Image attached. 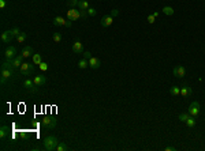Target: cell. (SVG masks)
<instances>
[{"instance_id": "cell-36", "label": "cell", "mask_w": 205, "mask_h": 151, "mask_svg": "<svg viewBox=\"0 0 205 151\" xmlns=\"http://www.w3.org/2000/svg\"><path fill=\"white\" fill-rule=\"evenodd\" d=\"M90 57H92V53H90V52H88V50H86V52H84V59H86L89 61V60H90Z\"/></svg>"}, {"instance_id": "cell-32", "label": "cell", "mask_w": 205, "mask_h": 151, "mask_svg": "<svg viewBox=\"0 0 205 151\" xmlns=\"http://www.w3.org/2000/svg\"><path fill=\"white\" fill-rule=\"evenodd\" d=\"M11 33H12V35H14V37H18V35H19V34H21V30H19V29H18V27H14V29H12V30H11Z\"/></svg>"}, {"instance_id": "cell-26", "label": "cell", "mask_w": 205, "mask_h": 151, "mask_svg": "<svg viewBox=\"0 0 205 151\" xmlns=\"http://www.w3.org/2000/svg\"><path fill=\"white\" fill-rule=\"evenodd\" d=\"M68 150V146L66 143H63V142H59V144H57L56 147V151H67Z\"/></svg>"}, {"instance_id": "cell-12", "label": "cell", "mask_w": 205, "mask_h": 151, "mask_svg": "<svg viewBox=\"0 0 205 151\" xmlns=\"http://www.w3.org/2000/svg\"><path fill=\"white\" fill-rule=\"evenodd\" d=\"M112 22H113V18L111 17V15H104V17L101 18V26L102 27H108V26L112 25Z\"/></svg>"}, {"instance_id": "cell-39", "label": "cell", "mask_w": 205, "mask_h": 151, "mask_svg": "<svg viewBox=\"0 0 205 151\" xmlns=\"http://www.w3.org/2000/svg\"><path fill=\"white\" fill-rule=\"evenodd\" d=\"M166 151H175V147L170 146V147H166Z\"/></svg>"}, {"instance_id": "cell-27", "label": "cell", "mask_w": 205, "mask_h": 151, "mask_svg": "<svg viewBox=\"0 0 205 151\" xmlns=\"http://www.w3.org/2000/svg\"><path fill=\"white\" fill-rule=\"evenodd\" d=\"M26 38H28V35H26V33H21V34L17 37V41L19 42V44H23V42L26 41Z\"/></svg>"}, {"instance_id": "cell-7", "label": "cell", "mask_w": 205, "mask_h": 151, "mask_svg": "<svg viewBox=\"0 0 205 151\" xmlns=\"http://www.w3.org/2000/svg\"><path fill=\"white\" fill-rule=\"evenodd\" d=\"M189 113H190V116H194V117L198 116V113H200V104L197 101L190 104V106H189Z\"/></svg>"}, {"instance_id": "cell-40", "label": "cell", "mask_w": 205, "mask_h": 151, "mask_svg": "<svg viewBox=\"0 0 205 151\" xmlns=\"http://www.w3.org/2000/svg\"><path fill=\"white\" fill-rule=\"evenodd\" d=\"M152 14H153V15H155V17H156V18L159 17V12H157V11H155V12H152Z\"/></svg>"}, {"instance_id": "cell-16", "label": "cell", "mask_w": 205, "mask_h": 151, "mask_svg": "<svg viewBox=\"0 0 205 151\" xmlns=\"http://www.w3.org/2000/svg\"><path fill=\"white\" fill-rule=\"evenodd\" d=\"M191 87L189 84H183L182 87H180V95H183V97H190L191 95Z\"/></svg>"}, {"instance_id": "cell-24", "label": "cell", "mask_w": 205, "mask_h": 151, "mask_svg": "<svg viewBox=\"0 0 205 151\" xmlns=\"http://www.w3.org/2000/svg\"><path fill=\"white\" fill-rule=\"evenodd\" d=\"M170 94L174 95V97H178V95H180V87H177V86H172V87L170 88Z\"/></svg>"}, {"instance_id": "cell-3", "label": "cell", "mask_w": 205, "mask_h": 151, "mask_svg": "<svg viewBox=\"0 0 205 151\" xmlns=\"http://www.w3.org/2000/svg\"><path fill=\"white\" fill-rule=\"evenodd\" d=\"M33 72H34V67L30 63H23L19 68V74L23 76H30V74H33Z\"/></svg>"}, {"instance_id": "cell-6", "label": "cell", "mask_w": 205, "mask_h": 151, "mask_svg": "<svg viewBox=\"0 0 205 151\" xmlns=\"http://www.w3.org/2000/svg\"><path fill=\"white\" fill-rule=\"evenodd\" d=\"M14 75V70H10V68H1V84L6 83L7 79L12 78Z\"/></svg>"}, {"instance_id": "cell-10", "label": "cell", "mask_w": 205, "mask_h": 151, "mask_svg": "<svg viewBox=\"0 0 205 151\" xmlns=\"http://www.w3.org/2000/svg\"><path fill=\"white\" fill-rule=\"evenodd\" d=\"M11 63H12V65H14V68L15 70H19V68H21V65L22 64H23V56H22V55H19V56H15L14 59L11 60Z\"/></svg>"}, {"instance_id": "cell-14", "label": "cell", "mask_w": 205, "mask_h": 151, "mask_svg": "<svg viewBox=\"0 0 205 151\" xmlns=\"http://www.w3.org/2000/svg\"><path fill=\"white\" fill-rule=\"evenodd\" d=\"M73 52L77 53V55L84 53V48H82V42L81 41H75L74 44H73Z\"/></svg>"}, {"instance_id": "cell-17", "label": "cell", "mask_w": 205, "mask_h": 151, "mask_svg": "<svg viewBox=\"0 0 205 151\" xmlns=\"http://www.w3.org/2000/svg\"><path fill=\"white\" fill-rule=\"evenodd\" d=\"M66 21L63 17H55L53 18V25L55 26H66Z\"/></svg>"}, {"instance_id": "cell-19", "label": "cell", "mask_w": 205, "mask_h": 151, "mask_svg": "<svg viewBox=\"0 0 205 151\" xmlns=\"http://www.w3.org/2000/svg\"><path fill=\"white\" fill-rule=\"evenodd\" d=\"M89 7H90V6H89V1H88V0H79L78 10H85V11H88Z\"/></svg>"}, {"instance_id": "cell-20", "label": "cell", "mask_w": 205, "mask_h": 151, "mask_svg": "<svg viewBox=\"0 0 205 151\" xmlns=\"http://www.w3.org/2000/svg\"><path fill=\"white\" fill-rule=\"evenodd\" d=\"M89 67V61L86 59H82L78 61V68H81V70H85V68Z\"/></svg>"}, {"instance_id": "cell-30", "label": "cell", "mask_w": 205, "mask_h": 151, "mask_svg": "<svg viewBox=\"0 0 205 151\" xmlns=\"http://www.w3.org/2000/svg\"><path fill=\"white\" fill-rule=\"evenodd\" d=\"M78 4H79V0H68V6H70L71 8L78 7Z\"/></svg>"}, {"instance_id": "cell-34", "label": "cell", "mask_w": 205, "mask_h": 151, "mask_svg": "<svg viewBox=\"0 0 205 151\" xmlns=\"http://www.w3.org/2000/svg\"><path fill=\"white\" fill-rule=\"evenodd\" d=\"M148 22L150 23V25H152V23H155V22H156V17H155V15H153V14L148 15Z\"/></svg>"}, {"instance_id": "cell-18", "label": "cell", "mask_w": 205, "mask_h": 151, "mask_svg": "<svg viewBox=\"0 0 205 151\" xmlns=\"http://www.w3.org/2000/svg\"><path fill=\"white\" fill-rule=\"evenodd\" d=\"M23 57H30L33 56V48L32 46H25L23 49H22V53H21Z\"/></svg>"}, {"instance_id": "cell-22", "label": "cell", "mask_w": 205, "mask_h": 151, "mask_svg": "<svg viewBox=\"0 0 205 151\" xmlns=\"http://www.w3.org/2000/svg\"><path fill=\"white\" fill-rule=\"evenodd\" d=\"M8 127H6V125H3L1 128H0V137L1 139H4V137H7L8 136Z\"/></svg>"}, {"instance_id": "cell-33", "label": "cell", "mask_w": 205, "mask_h": 151, "mask_svg": "<svg viewBox=\"0 0 205 151\" xmlns=\"http://www.w3.org/2000/svg\"><path fill=\"white\" fill-rule=\"evenodd\" d=\"M39 67H40V70H41V71H44V72H45V71H47V70H48V64H47V63H45V61H43V63L40 64Z\"/></svg>"}, {"instance_id": "cell-11", "label": "cell", "mask_w": 205, "mask_h": 151, "mask_svg": "<svg viewBox=\"0 0 205 151\" xmlns=\"http://www.w3.org/2000/svg\"><path fill=\"white\" fill-rule=\"evenodd\" d=\"M1 42L3 44H8V42L11 41V40L14 38V35H12V33H11V30H8V32H3L1 33Z\"/></svg>"}, {"instance_id": "cell-28", "label": "cell", "mask_w": 205, "mask_h": 151, "mask_svg": "<svg viewBox=\"0 0 205 151\" xmlns=\"http://www.w3.org/2000/svg\"><path fill=\"white\" fill-rule=\"evenodd\" d=\"M52 40H53V42H56V44L62 42V34H60V33H55V34L52 35Z\"/></svg>"}, {"instance_id": "cell-38", "label": "cell", "mask_w": 205, "mask_h": 151, "mask_svg": "<svg viewBox=\"0 0 205 151\" xmlns=\"http://www.w3.org/2000/svg\"><path fill=\"white\" fill-rule=\"evenodd\" d=\"M71 25H73V21L67 19V21H66V27H71Z\"/></svg>"}, {"instance_id": "cell-5", "label": "cell", "mask_w": 205, "mask_h": 151, "mask_svg": "<svg viewBox=\"0 0 205 151\" xmlns=\"http://www.w3.org/2000/svg\"><path fill=\"white\" fill-rule=\"evenodd\" d=\"M79 18H81V14H79V10H78V8H71V10L67 11V19L75 22V21H78Z\"/></svg>"}, {"instance_id": "cell-2", "label": "cell", "mask_w": 205, "mask_h": 151, "mask_svg": "<svg viewBox=\"0 0 205 151\" xmlns=\"http://www.w3.org/2000/svg\"><path fill=\"white\" fill-rule=\"evenodd\" d=\"M41 125L45 128V129H53L56 127V119L53 116H45L41 119Z\"/></svg>"}, {"instance_id": "cell-29", "label": "cell", "mask_w": 205, "mask_h": 151, "mask_svg": "<svg viewBox=\"0 0 205 151\" xmlns=\"http://www.w3.org/2000/svg\"><path fill=\"white\" fill-rule=\"evenodd\" d=\"M189 116H190V113H180V114H179V120H180V121H183V123H186V120L189 119Z\"/></svg>"}, {"instance_id": "cell-1", "label": "cell", "mask_w": 205, "mask_h": 151, "mask_svg": "<svg viewBox=\"0 0 205 151\" xmlns=\"http://www.w3.org/2000/svg\"><path fill=\"white\" fill-rule=\"evenodd\" d=\"M43 144L47 151H56V147H57V144H59V139L56 136H52L51 135V136H47L44 139Z\"/></svg>"}, {"instance_id": "cell-25", "label": "cell", "mask_w": 205, "mask_h": 151, "mask_svg": "<svg viewBox=\"0 0 205 151\" xmlns=\"http://www.w3.org/2000/svg\"><path fill=\"white\" fill-rule=\"evenodd\" d=\"M186 125H188L189 128H193V127L196 125V117L194 116H189V119L186 120Z\"/></svg>"}, {"instance_id": "cell-35", "label": "cell", "mask_w": 205, "mask_h": 151, "mask_svg": "<svg viewBox=\"0 0 205 151\" xmlns=\"http://www.w3.org/2000/svg\"><path fill=\"white\" fill-rule=\"evenodd\" d=\"M111 17L112 18H115V17H118V15H119V10H118V8H113L112 11H111Z\"/></svg>"}, {"instance_id": "cell-23", "label": "cell", "mask_w": 205, "mask_h": 151, "mask_svg": "<svg viewBox=\"0 0 205 151\" xmlns=\"http://www.w3.org/2000/svg\"><path fill=\"white\" fill-rule=\"evenodd\" d=\"M32 60H33V64H37V65H40V64L43 63V60H41V55H39V53L33 55Z\"/></svg>"}, {"instance_id": "cell-37", "label": "cell", "mask_w": 205, "mask_h": 151, "mask_svg": "<svg viewBox=\"0 0 205 151\" xmlns=\"http://www.w3.org/2000/svg\"><path fill=\"white\" fill-rule=\"evenodd\" d=\"M6 4H7L6 3V0H0V8H1V10L6 7Z\"/></svg>"}, {"instance_id": "cell-8", "label": "cell", "mask_w": 205, "mask_h": 151, "mask_svg": "<svg viewBox=\"0 0 205 151\" xmlns=\"http://www.w3.org/2000/svg\"><path fill=\"white\" fill-rule=\"evenodd\" d=\"M4 56H6L7 60H12L17 56V48L15 46H8L7 49L4 50Z\"/></svg>"}, {"instance_id": "cell-15", "label": "cell", "mask_w": 205, "mask_h": 151, "mask_svg": "<svg viewBox=\"0 0 205 151\" xmlns=\"http://www.w3.org/2000/svg\"><path fill=\"white\" fill-rule=\"evenodd\" d=\"M100 65H101V63H100V60L97 59V57H90V60H89V67L93 68V70H97V68H100Z\"/></svg>"}, {"instance_id": "cell-21", "label": "cell", "mask_w": 205, "mask_h": 151, "mask_svg": "<svg viewBox=\"0 0 205 151\" xmlns=\"http://www.w3.org/2000/svg\"><path fill=\"white\" fill-rule=\"evenodd\" d=\"M163 14H166V15H168V17H171V15H174V8L172 7H170V6H166V7H163Z\"/></svg>"}, {"instance_id": "cell-9", "label": "cell", "mask_w": 205, "mask_h": 151, "mask_svg": "<svg viewBox=\"0 0 205 151\" xmlns=\"http://www.w3.org/2000/svg\"><path fill=\"white\" fill-rule=\"evenodd\" d=\"M174 76L177 78H183L185 75H186V70H185L183 65H177V67L174 68Z\"/></svg>"}, {"instance_id": "cell-13", "label": "cell", "mask_w": 205, "mask_h": 151, "mask_svg": "<svg viewBox=\"0 0 205 151\" xmlns=\"http://www.w3.org/2000/svg\"><path fill=\"white\" fill-rule=\"evenodd\" d=\"M33 81H34V83H36L37 87H41V86H44V84L47 83V79H45L44 75H36V76L33 78Z\"/></svg>"}, {"instance_id": "cell-31", "label": "cell", "mask_w": 205, "mask_h": 151, "mask_svg": "<svg viewBox=\"0 0 205 151\" xmlns=\"http://www.w3.org/2000/svg\"><path fill=\"white\" fill-rule=\"evenodd\" d=\"M88 14L90 15V17H95V15L97 14V11H96V8H93V7H89V8H88Z\"/></svg>"}, {"instance_id": "cell-4", "label": "cell", "mask_w": 205, "mask_h": 151, "mask_svg": "<svg viewBox=\"0 0 205 151\" xmlns=\"http://www.w3.org/2000/svg\"><path fill=\"white\" fill-rule=\"evenodd\" d=\"M23 87H25L28 91H32V93L37 91V86H36L34 81H33V79H29V78L23 81Z\"/></svg>"}]
</instances>
